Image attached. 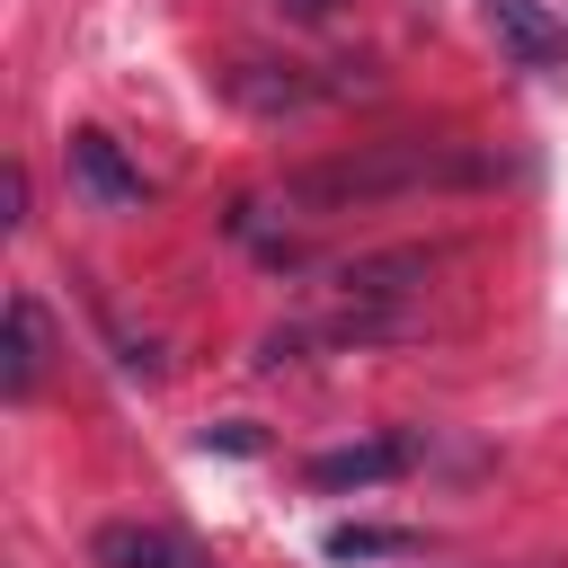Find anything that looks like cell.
<instances>
[{"label": "cell", "instance_id": "obj_7", "mask_svg": "<svg viewBox=\"0 0 568 568\" xmlns=\"http://www.w3.org/2000/svg\"><path fill=\"white\" fill-rule=\"evenodd\" d=\"M390 550H417V532H382V524H337L328 532V559H390Z\"/></svg>", "mask_w": 568, "mask_h": 568}, {"label": "cell", "instance_id": "obj_5", "mask_svg": "<svg viewBox=\"0 0 568 568\" xmlns=\"http://www.w3.org/2000/svg\"><path fill=\"white\" fill-rule=\"evenodd\" d=\"M71 186L98 204V213H133L151 186H142V169H124V151L106 142V133H71Z\"/></svg>", "mask_w": 568, "mask_h": 568}, {"label": "cell", "instance_id": "obj_1", "mask_svg": "<svg viewBox=\"0 0 568 568\" xmlns=\"http://www.w3.org/2000/svg\"><path fill=\"white\" fill-rule=\"evenodd\" d=\"M497 160L462 142H364L346 160H320L284 178V204H382V195H426V186H488Z\"/></svg>", "mask_w": 568, "mask_h": 568}, {"label": "cell", "instance_id": "obj_2", "mask_svg": "<svg viewBox=\"0 0 568 568\" xmlns=\"http://www.w3.org/2000/svg\"><path fill=\"white\" fill-rule=\"evenodd\" d=\"M44 364H53V320H44L36 293H9V311H0V399L27 408L44 390Z\"/></svg>", "mask_w": 568, "mask_h": 568}, {"label": "cell", "instance_id": "obj_6", "mask_svg": "<svg viewBox=\"0 0 568 568\" xmlns=\"http://www.w3.org/2000/svg\"><path fill=\"white\" fill-rule=\"evenodd\" d=\"M417 462V444L408 435H373V444H337V453H311V488H382V479H399Z\"/></svg>", "mask_w": 568, "mask_h": 568}, {"label": "cell", "instance_id": "obj_4", "mask_svg": "<svg viewBox=\"0 0 568 568\" xmlns=\"http://www.w3.org/2000/svg\"><path fill=\"white\" fill-rule=\"evenodd\" d=\"M89 559L98 568H213L204 541H186L178 524H133V515L124 524H98L89 532Z\"/></svg>", "mask_w": 568, "mask_h": 568}, {"label": "cell", "instance_id": "obj_3", "mask_svg": "<svg viewBox=\"0 0 568 568\" xmlns=\"http://www.w3.org/2000/svg\"><path fill=\"white\" fill-rule=\"evenodd\" d=\"M488 36H497L524 71L568 80V18H559L550 0H488Z\"/></svg>", "mask_w": 568, "mask_h": 568}]
</instances>
